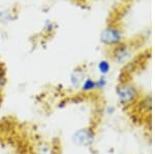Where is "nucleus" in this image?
<instances>
[{
  "label": "nucleus",
  "instance_id": "obj_1",
  "mask_svg": "<svg viewBox=\"0 0 155 154\" xmlns=\"http://www.w3.org/2000/svg\"><path fill=\"white\" fill-rule=\"evenodd\" d=\"M115 93H116L118 103L126 109L136 106L142 96V92L139 87L128 80L120 81L116 86Z\"/></svg>",
  "mask_w": 155,
  "mask_h": 154
},
{
  "label": "nucleus",
  "instance_id": "obj_11",
  "mask_svg": "<svg viewBox=\"0 0 155 154\" xmlns=\"http://www.w3.org/2000/svg\"><path fill=\"white\" fill-rule=\"evenodd\" d=\"M51 150V145H48V144H42L39 146V154H49Z\"/></svg>",
  "mask_w": 155,
  "mask_h": 154
},
{
  "label": "nucleus",
  "instance_id": "obj_9",
  "mask_svg": "<svg viewBox=\"0 0 155 154\" xmlns=\"http://www.w3.org/2000/svg\"><path fill=\"white\" fill-rule=\"evenodd\" d=\"M107 78L104 76H99L98 78L95 79V84H96V92H101L104 91L107 86Z\"/></svg>",
  "mask_w": 155,
  "mask_h": 154
},
{
  "label": "nucleus",
  "instance_id": "obj_14",
  "mask_svg": "<svg viewBox=\"0 0 155 154\" xmlns=\"http://www.w3.org/2000/svg\"><path fill=\"white\" fill-rule=\"evenodd\" d=\"M120 154H123V153H120Z\"/></svg>",
  "mask_w": 155,
  "mask_h": 154
},
{
  "label": "nucleus",
  "instance_id": "obj_12",
  "mask_svg": "<svg viewBox=\"0 0 155 154\" xmlns=\"http://www.w3.org/2000/svg\"><path fill=\"white\" fill-rule=\"evenodd\" d=\"M116 113V106H107L104 109V114L107 116H112Z\"/></svg>",
  "mask_w": 155,
  "mask_h": 154
},
{
  "label": "nucleus",
  "instance_id": "obj_3",
  "mask_svg": "<svg viewBox=\"0 0 155 154\" xmlns=\"http://www.w3.org/2000/svg\"><path fill=\"white\" fill-rule=\"evenodd\" d=\"M96 141V131L92 126H84L74 130L71 136V142L81 148H90Z\"/></svg>",
  "mask_w": 155,
  "mask_h": 154
},
{
  "label": "nucleus",
  "instance_id": "obj_6",
  "mask_svg": "<svg viewBox=\"0 0 155 154\" xmlns=\"http://www.w3.org/2000/svg\"><path fill=\"white\" fill-rule=\"evenodd\" d=\"M79 91L84 95H89V94L95 93L96 92V84H95V79H93L92 77L87 76L83 81L82 85L80 86Z\"/></svg>",
  "mask_w": 155,
  "mask_h": 154
},
{
  "label": "nucleus",
  "instance_id": "obj_8",
  "mask_svg": "<svg viewBox=\"0 0 155 154\" xmlns=\"http://www.w3.org/2000/svg\"><path fill=\"white\" fill-rule=\"evenodd\" d=\"M56 29H57V24L53 20L47 19L46 21L44 22L42 31H44V33L46 34V35H51V34H53Z\"/></svg>",
  "mask_w": 155,
  "mask_h": 154
},
{
  "label": "nucleus",
  "instance_id": "obj_10",
  "mask_svg": "<svg viewBox=\"0 0 155 154\" xmlns=\"http://www.w3.org/2000/svg\"><path fill=\"white\" fill-rule=\"evenodd\" d=\"M6 82H7V78H6L5 69L2 67V66H0V97L3 94L4 88L6 86Z\"/></svg>",
  "mask_w": 155,
  "mask_h": 154
},
{
  "label": "nucleus",
  "instance_id": "obj_4",
  "mask_svg": "<svg viewBox=\"0 0 155 154\" xmlns=\"http://www.w3.org/2000/svg\"><path fill=\"white\" fill-rule=\"evenodd\" d=\"M132 55H134V47L125 41L110 49V57L118 64H125L130 60Z\"/></svg>",
  "mask_w": 155,
  "mask_h": 154
},
{
  "label": "nucleus",
  "instance_id": "obj_2",
  "mask_svg": "<svg viewBox=\"0 0 155 154\" xmlns=\"http://www.w3.org/2000/svg\"><path fill=\"white\" fill-rule=\"evenodd\" d=\"M99 41L107 48H114L124 41V33L119 25L115 23L107 24L99 34Z\"/></svg>",
  "mask_w": 155,
  "mask_h": 154
},
{
  "label": "nucleus",
  "instance_id": "obj_7",
  "mask_svg": "<svg viewBox=\"0 0 155 154\" xmlns=\"http://www.w3.org/2000/svg\"><path fill=\"white\" fill-rule=\"evenodd\" d=\"M96 68H97V71L99 73V76L107 77L112 69V64H111V62H110V60H107V59H101V60H99L97 62Z\"/></svg>",
  "mask_w": 155,
  "mask_h": 154
},
{
  "label": "nucleus",
  "instance_id": "obj_5",
  "mask_svg": "<svg viewBox=\"0 0 155 154\" xmlns=\"http://www.w3.org/2000/svg\"><path fill=\"white\" fill-rule=\"evenodd\" d=\"M87 77L86 73V66L84 65H79L77 67L72 69V71L69 74V86L72 90L78 91L80 89V86L82 85L85 78Z\"/></svg>",
  "mask_w": 155,
  "mask_h": 154
},
{
  "label": "nucleus",
  "instance_id": "obj_13",
  "mask_svg": "<svg viewBox=\"0 0 155 154\" xmlns=\"http://www.w3.org/2000/svg\"><path fill=\"white\" fill-rule=\"evenodd\" d=\"M1 108H2V99L0 97V110H1Z\"/></svg>",
  "mask_w": 155,
  "mask_h": 154
}]
</instances>
